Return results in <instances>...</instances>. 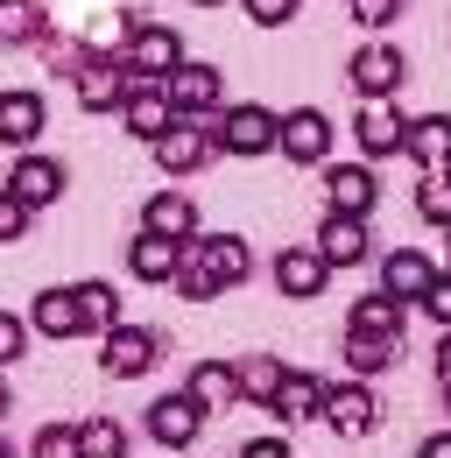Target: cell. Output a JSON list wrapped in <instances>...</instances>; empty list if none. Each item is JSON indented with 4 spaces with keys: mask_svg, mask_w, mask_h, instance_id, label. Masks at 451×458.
<instances>
[{
    "mask_svg": "<svg viewBox=\"0 0 451 458\" xmlns=\"http://www.w3.org/2000/svg\"><path fill=\"white\" fill-rule=\"evenodd\" d=\"M240 458H289V437H254V445H240Z\"/></svg>",
    "mask_w": 451,
    "mask_h": 458,
    "instance_id": "39",
    "label": "cell"
},
{
    "mask_svg": "<svg viewBox=\"0 0 451 458\" xmlns=\"http://www.w3.org/2000/svg\"><path fill=\"white\" fill-rule=\"evenodd\" d=\"M191 395L205 402V409H233V402H240L233 360H198V367H191Z\"/></svg>",
    "mask_w": 451,
    "mask_h": 458,
    "instance_id": "27",
    "label": "cell"
},
{
    "mask_svg": "<svg viewBox=\"0 0 451 458\" xmlns=\"http://www.w3.org/2000/svg\"><path fill=\"white\" fill-rule=\"evenodd\" d=\"M395 360H402V345H388V339H353V332H345V367H353V381L388 374Z\"/></svg>",
    "mask_w": 451,
    "mask_h": 458,
    "instance_id": "30",
    "label": "cell"
},
{
    "mask_svg": "<svg viewBox=\"0 0 451 458\" xmlns=\"http://www.w3.org/2000/svg\"><path fill=\"white\" fill-rule=\"evenodd\" d=\"M43 114H50L43 92H0V141L29 156V141L43 134Z\"/></svg>",
    "mask_w": 451,
    "mask_h": 458,
    "instance_id": "20",
    "label": "cell"
},
{
    "mask_svg": "<svg viewBox=\"0 0 451 458\" xmlns=\"http://www.w3.org/2000/svg\"><path fill=\"white\" fill-rule=\"evenodd\" d=\"M353 134H360V156H367V163H381V156H402V148H409V120L395 114V106H360Z\"/></svg>",
    "mask_w": 451,
    "mask_h": 458,
    "instance_id": "18",
    "label": "cell"
},
{
    "mask_svg": "<svg viewBox=\"0 0 451 458\" xmlns=\"http://www.w3.org/2000/svg\"><path fill=\"white\" fill-rule=\"evenodd\" d=\"M29 219H36V212H29V205H21V198L0 183V247H14V240L29 233Z\"/></svg>",
    "mask_w": 451,
    "mask_h": 458,
    "instance_id": "34",
    "label": "cell"
},
{
    "mask_svg": "<svg viewBox=\"0 0 451 458\" xmlns=\"http://www.w3.org/2000/svg\"><path fill=\"white\" fill-rule=\"evenodd\" d=\"M212 134H219L226 156H268V148H282V114H268V106H226Z\"/></svg>",
    "mask_w": 451,
    "mask_h": 458,
    "instance_id": "5",
    "label": "cell"
},
{
    "mask_svg": "<svg viewBox=\"0 0 451 458\" xmlns=\"http://www.w3.org/2000/svg\"><path fill=\"white\" fill-rule=\"evenodd\" d=\"M156 360H163V332H149V325H120V332L99 339V367L113 381H141Z\"/></svg>",
    "mask_w": 451,
    "mask_h": 458,
    "instance_id": "7",
    "label": "cell"
},
{
    "mask_svg": "<svg viewBox=\"0 0 451 458\" xmlns=\"http://www.w3.org/2000/svg\"><path fill=\"white\" fill-rule=\"evenodd\" d=\"M141 233H156L169 247H191V240H198V205H191L183 191H156V198L141 205Z\"/></svg>",
    "mask_w": 451,
    "mask_h": 458,
    "instance_id": "16",
    "label": "cell"
},
{
    "mask_svg": "<svg viewBox=\"0 0 451 458\" xmlns=\"http://www.w3.org/2000/svg\"><path fill=\"white\" fill-rule=\"evenodd\" d=\"M325 423H332L338 437H367V430L381 423V395H374L367 381H338L332 395H325Z\"/></svg>",
    "mask_w": 451,
    "mask_h": 458,
    "instance_id": "11",
    "label": "cell"
},
{
    "mask_svg": "<svg viewBox=\"0 0 451 458\" xmlns=\"http://www.w3.org/2000/svg\"><path fill=\"white\" fill-rule=\"evenodd\" d=\"M29 332H43V339H78V332H85L78 289H43V296H36V310H29Z\"/></svg>",
    "mask_w": 451,
    "mask_h": 458,
    "instance_id": "21",
    "label": "cell"
},
{
    "mask_svg": "<svg viewBox=\"0 0 451 458\" xmlns=\"http://www.w3.org/2000/svg\"><path fill=\"white\" fill-rule=\"evenodd\" d=\"M7 402H14V395H7V381H0V416H7Z\"/></svg>",
    "mask_w": 451,
    "mask_h": 458,
    "instance_id": "42",
    "label": "cell"
},
{
    "mask_svg": "<svg viewBox=\"0 0 451 458\" xmlns=\"http://www.w3.org/2000/svg\"><path fill=\"white\" fill-rule=\"evenodd\" d=\"M233 374H240V402H261V409H276L282 381H289L276 352H247V360H233Z\"/></svg>",
    "mask_w": 451,
    "mask_h": 458,
    "instance_id": "26",
    "label": "cell"
},
{
    "mask_svg": "<svg viewBox=\"0 0 451 458\" xmlns=\"http://www.w3.org/2000/svg\"><path fill=\"white\" fill-rule=\"evenodd\" d=\"M149 156H156V170H163V176H191V170H205V163L219 156V134H212L205 120H176Z\"/></svg>",
    "mask_w": 451,
    "mask_h": 458,
    "instance_id": "9",
    "label": "cell"
},
{
    "mask_svg": "<svg viewBox=\"0 0 451 458\" xmlns=\"http://www.w3.org/2000/svg\"><path fill=\"white\" fill-rule=\"evenodd\" d=\"M423 310L451 332V268H438V283H430V296H423Z\"/></svg>",
    "mask_w": 451,
    "mask_h": 458,
    "instance_id": "38",
    "label": "cell"
},
{
    "mask_svg": "<svg viewBox=\"0 0 451 458\" xmlns=\"http://www.w3.org/2000/svg\"><path fill=\"white\" fill-rule=\"evenodd\" d=\"M345 332L353 339H388L402 345V332H409V303H395V296H353V310H345Z\"/></svg>",
    "mask_w": 451,
    "mask_h": 458,
    "instance_id": "12",
    "label": "cell"
},
{
    "mask_svg": "<svg viewBox=\"0 0 451 458\" xmlns=\"http://www.w3.org/2000/svg\"><path fill=\"white\" fill-rule=\"evenodd\" d=\"M163 92H169V106H176V120L226 114V78H219V64H183V71H169Z\"/></svg>",
    "mask_w": 451,
    "mask_h": 458,
    "instance_id": "6",
    "label": "cell"
},
{
    "mask_svg": "<svg viewBox=\"0 0 451 458\" xmlns=\"http://www.w3.org/2000/svg\"><path fill=\"white\" fill-rule=\"evenodd\" d=\"M205 402L191 395V388H169V395H156L149 402V437L163 445V452H191L198 437H205Z\"/></svg>",
    "mask_w": 451,
    "mask_h": 458,
    "instance_id": "3",
    "label": "cell"
},
{
    "mask_svg": "<svg viewBox=\"0 0 451 458\" xmlns=\"http://www.w3.org/2000/svg\"><path fill=\"white\" fill-rule=\"evenodd\" d=\"M78 445H85V458H127V430L113 416H85L78 423Z\"/></svg>",
    "mask_w": 451,
    "mask_h": 458,
    "instance_id": "31",
    "label": "cell"
},
{
    "mask_svg": "<svg viewBox=\"0 0 451 458\" xmlns=\"http://www.w3.org/2000/svg\"><path fill=\"white\" fill-rule=\"evenodd\" d=\"M445 416H451V381H445Z\"/></svg>",
    "mask_w": 451,
    "mask_h": 458,
    "instance_id": "44",
    "label": "cell"
},
{
    "mask_svg": "<svg viewBox=\"0 0 451 458\" xmlns=\"http://www.w3.org/2000/svg\"><path fill=\"white\" fill-rule=\"evenodd\" d=\"M325 381L318 374H303V367H289V381H282V395H276V416L282 423H325Z\"/></svg>",
    "mask_w": 451,
    "mask_h": 458,
    "instance_id": "22",
    "label": "cell"
},
{
    "mask_svg": "<svg viewBox=\"0 0 451 458\" xmlns=\"http://www.w3.org/2000/svg\"><path fill=\"white\" fill-rule=\"evenodd\" d=\"M29 458H85L78 423H43V430H36V445H29Z\"/></svg>",
    "mask_w": 451,
    "mask_h": 458,
    "instance_id": "33",
    "label": "cell"
},
{
    "mask_svg": "<svg viewBox=\"0 0 451 458\" xmlns=\"http://www.w3.org/2000/svg\"><path fill=\"white\" fill-rule=\"evenodd\" d=\"M127 64L149 78V85H163L169 71H183V36L169 29V21H134V36H127Z\"/></svg>",
    "mask_w": 451,
    "mask_h": 458,
    "instance_id": "8",
    "label": "cell"
},
{
    "mask_svg": "<svg viewBox=\"0 0 451 458\" xmlns=\"http://www.w3.org/2000/svg\"><path fill=\"white\" fill-rule=\"evenodd\" d=\"M141 85H149V78L127 57H92L85 78H78V106H85V114H127V99H134Z\"/></svg>",
    "mask_w": 451,
    "mask_h": 458,
    "instance_id": "2",
    "label": "cell"
},
{
    "mask_svg": "<svg viewBox=\"0 0 451 458\" xmlns=\"http://www.w3.org/2000/svg\"><path fill=\"white\" fill-rule=\"evenodd\" d=\"M325 212L367 219L374 212V170L367 163H325Z\"/></svg>",
    "mask_w": 451,
    "mask_h": 458,
    "instance_id": "10",
    "label": "cell"
},
{
    "mask_svg": "<svg viewBox=\"0 0 451 458\" xmlns=\"http://www.w3.org/2000/svg\"><path fill=\"white\" fill-rule=\"evenodd\" d=\"M0 43H7V50L43 43V7H36V0H0Z\"/></svg>",
    "mask_w": 451,
    "mask_h": 458,
    "instance_id": "29",
    "label": "cell"
},
{
    "mask_svg": "<svg viewBox=\"0 0 451 458\" xmlns=\"http://www.w3.org/2000/svg\"><path fill=\"white\" fill-rule=\"evenodd\" d=\"M247 276H254V254H247L240 233H198V240L183 247L176 289H183L191 303H212V296H226V289H240Z\"/></svg>",
    "mask_w": 451,
    "mask_h": 458,
    "instance_id": "1",
    "label": "cell"
},
{
    "mask_svg": "<svg viewBox=\"0 0 451 458\" xmlns=\"http://www.w3.org/2000/svg\"><path fill=\"white\" fill-rule=\"evenodd\" d=\"M282 156L289 163H325L332 156V120L318 106H289L282 114Z\"/></svg>",
    "mask_w": 451,
    "mask_h": 458,
    "instance_id": "15",
    "label": "cell"
},
{
    "mask_svg": "<svg viewBox=\"0 0 451 458\" xmlns=\"http://www.w3.org/2000/svg\"><path fill=\"white\" fill-rule=\"evenodd\" d=\"M296 7H303V0H247V21H254V29H289Z\"/></svg>",
    "mask_w": 451,
    "mask_h": 458,
    "instance_id": "36",
    "label": "cell"
},
{
    "mask_svg": "<svg viewBox=\"0 0 451 458\" xmlns=\"http://www.w3.org/2000/svg\"><path fill=\"white\" fill-rule=\"evenodd\" d=\"M445 247H451V240H445Z\"/></svg>",
    "mask_w": 451,
    "mask_h": 458,
    "instance_id": "46",
    "label": "cell"
},
{
    "mask_svg": "<svg viewBox=\"0 0 451 458\" xmlns=\"http://www.w3.org/2000/svg\"><path fill=\"white\" fill-rule=\"evenodd\" d=\"M416 219H423V226H445V233H451V170L423 176V191H416Z\"/></svg>",
    "mask_w": 451,
    "mask_h": 458,
    "instance_id": "32",
    "label": "cell"
},
{
    "mask_svg": "<svg viewBox=\"0 0 451 458\" xmlns=\"http://www.w3.org/2000/svg\"><path fill=\"white\" fill-rule=\"evenodd\" d=\"M345 78H353V92H360V106H388L395 92H402V78H409V64L395 43H360L353 64H345Z\"/></svg>",
    "mask_w": 451,
    "mask_h": 458,
    "instance_id": "4",
    "label": "cell"
},
{
    "mask_svg": "<svg viewBox=\"0 0 451 458\" xmlns=\"http://www.w3.org/2000/svg\"><path fill=\"white\" fill-rule=\"evenodd\" d=\"M430 283H438V268H430L416 247L381 254V296H395V303H423V296H430Z\"/></svg>",
    "mask_w": 451,
    "mask_h": 458,
    "instance_id": "17",
    "label": "cell"
},
{
    "mask_svg": "<svg viewBox=\"0 0 451 458\" xmlns=\"http://www.w3.org/2000/svg\"><path fill=\"white\" fill-rule=\"evenodd\" d=\"M120 120H127V134H141V141L156 148L169 127H176V106H169V92H163V85H141V92L127 99V114H120Z\"/></svg>",
    "mask_w": 451,
    "mask_h": 458,
    "instance_id": "23",
    "label": "cell"
},
{
    "mask_svg": "<svg viewBox=\"0 0 451 458\" xmlns=\"http://www.w3.org/2000/svg\"><path fill=\"white\" fill-rule=\"evenodd\" d=\"M21 352H29V318L0 310V367H7V360H21Z\"/></svg>",
    "mask_w": 451,
    "mask_h": 458,
    "instance_id": "37",
    "label": "cell"
},
{
    "mask_svg": "<svg viewBox=\"0 0 451 458\" xmlns=\"http://www.w3.org/2000/svg\"><path fill=\"white\" fill-rule=\"evenodd\" d=\"M409 163H423V176L451 170V114H423L409 120V148H402Z\"/></svg>",
    "mask_w": 451,
    "mask_h": 458,
    "instance_id": "19",
    "label": "cell"
},
{
    "mask_svg": "<svg viewBox=\"0 0 451 458\" xmlns=\"http://www.w3.org/2000/svg\"><path fill=\"white\" fill-rule=\"evenodd\" d=\"M0 458H14V452H7V445H0Z\"/></svg>",
    "mask_w": 451,
    "mask_h": 458,
    "instance_id": "45",
    "label": "cell"
},
{
    "mask_svg": "<svg viewBox=\"0 0 451 458\" xmlns=\"http://www.w3.org/2000/svg\"><path fill=\"white\" fill-rule=\"evenodd\" d=\"M127 268H134V283H169V289H176L183 247H169V240H156V233H134V247H127Z\"/></svg>",
    "mask_w": 451,
    "mask_h": 458,
    "instance_id": "25",
    "label": "cell"
},
{
    "mask_svg": "<svg viewBox=\"0 0 451 458\" xmlns=\"http://www.w3.org/2000/svg\"><path fill=\"white\" fill-rule=\"evenodd\" d=\"M7 191H14L29 212H50L56 198H64V163H50V156H36V148H29V156L7 170Z\"/></svg>",
    "mask_w": 451,
    "mask_h": 458,
    "instance_id": "14",
    "label": "cell"
},
{
    "mask_svg": "<svg viewBox=\"0 0 451 458\" xmlns=\"http://www.w3.org/2000/svg\"><path fill=\"white\" fill-rule=\"evenodd\" d=\"M191 7H226V0H191Z\"/></svg>",
    "mask_w": 451,
    "mask_h": 458,
    "instance_id": "43",
    "label": "cell"
},
{
    "mask_svg": "<svg viewBox=\"0 0 451 458\" xmlns=\"http://www.w3.org/2000/svg\"><path fill=\"white\" fill-rule=\"evenodd\" d=\"M325 283H332V261H325L318 247H282L276 254V289L282 296L311 303V296H325Z\"/></svg>",
    "mask_w": 451,
    "mask_h": 458,
    "instance_id": "13",
    "label": "cell"
},
{
    "mask_svg": "<svg viewBox=\"0 0 451 458\" xmlns=\"http://www.w3.org/2000/svg\"><path fill=\"white\" fill-rule=\"evenodd\" d=\"M71 289H78L85 332H99V339H106V332H120V325H127V318H120V296H113V283H71Z\"/></svg>",
    "mask_w": 451,
    "mask_h": 458,
    "instance_id": "28",
    "label": "cell"
},
{
    "mask_svg": "<svg viewBox=\"0 0 451 458\" xmlns=\"http://www.w3.org/2000/svg\"><path fill=\"white\" fill-rule=\"evenodd\" d=\"M345 7H353V21H360L367 36H381L395 14H402V0H345Z\"/></svg>",
    "mask_w": 451,
    "mask_h": 458,
    "instance_id": "35",
    "label": "cell"
},
{
    "mask_svg": "<svg viewBox=\"0 0 451 458\" xmlns=\"http://www.w3.org/2000/svg\"><path fill=\"white\" fill-rule=\"evenodd\" d=\"M318 254H325L332 268H360V261H367V219H338V212H325Z\"/></svg>",
    "mask_w": 451,
    "mask_h": 458,
    "instance_id": "24",
    "label": "cell"
},
{
    "mask_svg": "<svg viewBox=\"0 0 451 458\" xmlns=\"http://www.w3.org/2000/svg\"><path fill=\"white\" fill-rule=\"evenodd\" d=\"M416 458H451V430H438V437H423V445H416Z\"/></svg>",
    "mask_w": 451,
    "mask_h": 458,
    "instance_id": "40",
    "label": "cell"
},
{
    "mask_svg": "<svg viewBox=\"0 0 451 458\" xmlns=\"http://www.w3.org/2000/svg\"><path fill=\"white\" fill-rule=\"evenodd\" d=\"M438 381H451V332L438 339Z\"/></svg>",
    "mask_w": 451,
    "mask_h": 458,
    "instance_id": "41",
    "label": "cell"
}]
</instances>
